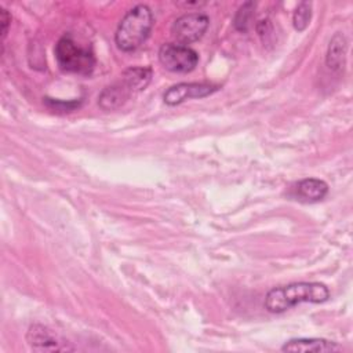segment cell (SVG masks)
Instances as JSON below:
<instances>
[{
	"mask_svg": "<svg viewBox=\"0 0 353 353\" xmlns=\"http://www.w3.org/2000/svg\"><path fill=\"white\" fill-rule=\"evenodd\" d=\"M328 193V185L317 178H305L292 188V197L302 203H317Z\"/></svg>",
	"mask_w": 353,
	"mask_h": 353,
	"instance_id": "obj_10",
	"label": "cell"
},
{
	"mask_svg": "<svg viewBox=\"0 0 353 353\" xmlns=\"http://www.w3.org/2000/svg\"><path fill=\"white\" fill-rule=\"evenodd\" d=\"M26 341L29 346L36 352H69L74 350V347L62 339L55 331L50 330L48 327H44L41 324H33L30 325Z\"/></svg>",
	"mask_w": 353,
	"mask_h": 353,
	"instance_id": "obj_6",
	"label": "cell"
},
{
	"mask_svg": "<svg viewBox=\"0 0 353 353\" xmlns=\"http://www.w3.org/2000/svg\"><path fill=\"white\" fill-rule=\"evenodd\" d=\"M210 19L201 12H188L175 19L171 26V33L179 44H190L201 39L208 29Z\"/></svg>",
	"mask_w": 353,
	"mask_h": 353,
	"instance_id": "obj_5",
	"label": "cell"
},
{
	"mask_svg": "<svg viewBox=\"0 0 353 353\" xmlns=\"http://www.w3.org/2000/svg\"><path fill=\"white\" fill-rule=\"evenodd\" d=\"M135 92L132 88L120 77L119 81L105 87L99 97H98V103L103 110H114L123 106L131 95Z\"/></svg>",
	"mask_w": 353,
	"mask_h": 353,
	"instance_id": "obj_9",
	"label": "cell"
},
{
	"mask_svg": "<svg viewBox=\"0 0 353 353\" xmlns=\"http://www.w3.org/2000/svg\"><path fill=\"white\" fill-rule=\"evenodd\" d=\"M159 61L170 72L188 73L197 66L199 55L188 46L165 43L159 50Z\"/></svg>",
	"mask_w": 353,
	"mask_h": 353,
	"instance_id": "obj_4",
	"label": "cell"
},
{
	"mask_svg": "<svg viewBox=\"0 0 353 353\" xmlns=\"http://www.w3.org/2000/svg\"><path fill=\"white\" fill-rule=\"evenodd\" d=\"M0 22H1V41H4L7 30H8V25L11 22V15L4 8L0 10Z\"/></svg>",
	"mask_w": 353,
	"mask_h": 353,
	"instance_id": "obj_16",
	"label": "cell"
},
{
	"mask_svg": "<svg viewBox=\"0 0 353 353\" xmlns=\"http://www.w3.org/2000/svg\"><path fill=\"white\" fill-rule=\"evenodd\" d=\"M252 10H254V3H244L236 17H234V28L240 32H245L247 28H248V23H250V19H251V15H252Z\"/></svg>",
	"mask_w": 353,
	"mask_h": 353,
	"instance_id": "obj_14",
	"label": "cell"
},
{
	"mask_svg": "<svg viewBox=\"0 0 353 353\" xmlns=\"http://www.w3.org/2000/svg\"><path fill=\"white\" fill-rule=\"evenodd\" d=\"M215 91H218V85L208 84V83H179L170 87L164 92L163 99L167 105L175 106L182 103L186 99L208 97Z\"/></svg>",
	"mask_w": 353,
	"mask_h": 353,
	"instance_id": "obj_7",
	"label": "cell"
},
{
	"mask_svg": "<svg viewBox=\"0 0 353 353\" xmlns=\"http://www.w3.org/2000/svg\"><path fill=\"white\" fill-rule=\"evenodd\" d=\"M310 18H312V4L307 1H302L298 4V7L294 11V17H292V23L295 30L298 32H303L307 25L310 23Z\"/></svg>",
	"mask_w": 353,
	"mask_h": 353,
	"instance_id": "obj_13",
	"label": "cell"
},
{
	"mask_svg": "<svg viewBox=\"0 0 353 353\" xmlns=\"http://www.w3.org/2000/svg\"><path fill=\"white\" fill-rule=\"evenodd\" d=\"M283 352H292V353H332L341 352L342 346L336 342L323 339V338H295L290 339L281 346Z\"/></svg>",
	"mask_w": 353,
	"mask_h": 353,
	"instance_id": "obj_8",
	"label": "cell"
},
{
	"mask_svg": "<svg viewBox=\"0 0 353 353\" xmlns=\"http://www.w3.org/2000/svg\"><path fill=\"white\" fill-rule=\"evenodd\" d=\"M121 79L132 88V91L137 94L148 87L152 79V69L145 66H134L128 68L123 72Z\"/></svg>",
	"mask_w": 353,
	"mask_h": 353,
	"instance_id": "obj_12",
	"label": "cell"
},
{
	"mask_svg": "<svg viewBox=\"0 0 353 353\" xmlns=\"http://www.w3.org/2000/svg\"><path fill=\"white\" fill-rule=\"evenodd\" d=\"M328 298L330 291L324 284L299 281L269 290L265 296V307L270 313H283L299 303H323L328 301Z\"/></svg>",
	"mask_w": 353,
	"mask_h": 353,
	"instance_id": "obj_1",
	"label": "cell"
},
{
	"mask_svg": "<svg viewBox=\"0 0 353 353\" xmlns=\"http://www.w3.org/2000/svg\"><path fill=\"white\" fill-rule=\"evenodd\" d=\"M55 59L63 72L90 74L95 68V57L91 50L79 46L70 36H63L55 44Z\"/></svg>",
	"mask_w": 353,
	"mask_h": 353,
	"instance_id": "obj_3",
	"label": "cell"
},
{
	"mask_svg": "<svg viewBox=\"0 0 353 353\" xmlns=\"http://www.w3.org/2000/svg\"><path fill=\"white\" fill-rule=\"evenodd\" d=\"M46 102H47V105L51 106V108H55V109H58V110H66V112L73 110L74 108L79 106V102H76V101H72V102H62V101H52V99L47 98Z\"/></svg>",
	"mask_w": 353,
	"mask_h": 353,
	"instance_id": "obj_15",
	"label": "cell"
},
{
	"mask_svg": "<svg viewBox=\"0 0 353 353\" xmlns=\"http://www.w3.org/2000/svg\"><path fill=\"white\" fill-rule=\"evenodd\" d=\"M152 28L153 14L150 8L145 4H138L120 19L114 33V43L124 52L135 51L146 41Z\"/></svg>",
	"mask_w": 353,
	"mask_h": 353,
	"instance_id": "obj_2",
	"label": "cell"
},
{
	"mask_svg": "<svg viewBox=\"0 0 353 353\" xmlns=\"http://www.w3.org/2000/svg\"><path fill=\"white\" fill-rule=\"evenodd\" d=\"M346 61V39L342 33H336L328 46L327 51V66L335 72H341Z\"/></svg>",
	"mask_w": 353,
	"mask_h": 353,
	"instance_id": "obj_11",
	"label": "cell"
}]
</instances>
